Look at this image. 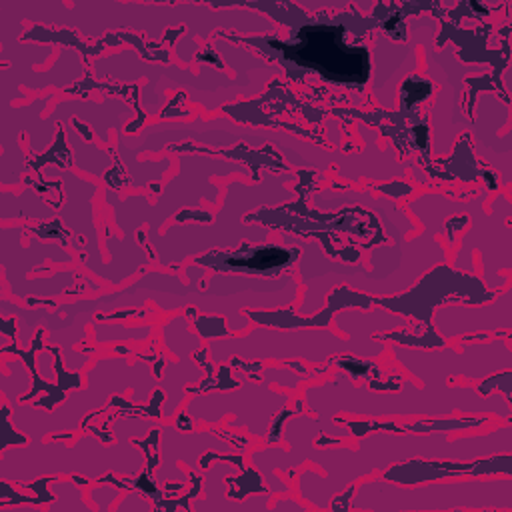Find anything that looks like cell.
<instances>
[{"mask_svg":"<svg viewBox=\"0 0 512 512\" xmlns=\"http://www.w3.org/2000/svg\"><path fill=\"white\" fill-rule=\"evenodd\" d=\"M374 488L362 482L356 490L350 508L398 512V510H460V508H512L510 476L502 480H466L426 484L420 488H398L384 480H368Z\"/></svg>","mask_w":512,"mask_h":512,"instance_id":"cell-1","label":"cell"},{"mask_svg":"<svg viewBox=\"0 0 512 512\" xmlns=\"http://www.w3.org/2000/svg\"><path fill=\"white\" fill-rule=\"evenodd\" d=\"M344 30L336 26H302L284 52L300 66L314 68L330 82L360 84L368 78L370 56L364 46L342 42Z\"/></svg>","mask_w":512,"mask_h":512,"instance_id":"cell-2","label":"cell"}]
</instances>
